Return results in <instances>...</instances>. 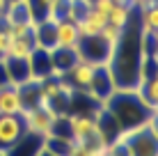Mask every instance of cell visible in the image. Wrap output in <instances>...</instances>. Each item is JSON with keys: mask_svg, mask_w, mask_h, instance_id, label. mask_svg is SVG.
<instances>
[{"mask_svg": "<svg viewBox=\"0 0 158 156\" xmlns=\"http://www.w3.org/2000/svg\"><path fill=\"white\" fill-rule=\"evenodd\" d=\"M16 87H19V94H21V106H23V110H30V108H37V106L46 103V101H44V92H41V80L30 78V80H25V83L16 85Z\"/></svg>", "mask_w": 158, "mask_h": 156, "instance_id": "cell-10", "label": "cell"}, {"mask_svg": "<svg viewBox=\"0 0 158 156\" xmlns=\"http://www.w3.org/2000/svg\"><path fill=\"white\" fill-rule=\"evenodd\" d=\"M5 62V69H7V78L12 85H21L25 83V80H30V64H28V57H2Z\"/></svg>", "mask_w": 158, "mask_h": 156, "instance_id": "cell-14", "label": "cell"}, {"mask_svg": "<svg viewBox=\"0 0 158 156\" xmlns=\"http://www.w3.org/2000/svg\"><path fill=\"white\" fill-rule=\"evenodd\" d=\"M106 16L101 12H96L94 7H89V12H87L83 19L78 21V30H80V37H92V35H99V32L106 28Z\"/></svg>", "mask_w": 158, "mask_h": 156, "instance_id": "cell-15", "label": "cell"}, {"mask_svg": "<svg viewBox=\"0 0 158 156\" xmlns=\"http://www.w3.org/2000/svg\"><path fill=\"white\" fill-rule=\"evenodd\" d=\"M7 83H9L7 69H5V62H2V57H0V87H2V85H7Z\"/></svg>", "mask_w": 158, "mask_h": 156, "instance_id": "cell-18", "label": "cell"}, {"mask_svg": "<svg viewBox=\"0 0 158 156\" xmlns=\"http://www.w3.org/2000/svg\"><path fill=\"white\" fill-rule=\"evenodd\" d=\"M133 9L135 7H122V5H112L110 12H108L106 21L110 25H115V28H126V23L131 21V16H133Z\"/></svg>", "mask_w": 158, "mask_h": 156, "instance_id": "cell-17", "label": "cell"}, {"mask_svg": "<svg viewBox=\"0 0 158 156\" xmlns=\"http://www.w3.org/2000/svg\"><path fill=\"white\" fill-rule=\"evenodd\" d=\"M23 106H21V94L19 87L12 83L0 87V115H21Z\"/></svg>", "mask_w": 158, "mask_h": 156, "instance_id": "cell-12", "label": "cell"}, {"mask_svg": "<svg viewBox=\"0 0 158 156\" xmlns=\"http://www.w3.org/2000/svg\"><path fill=\"white\" fill-rule=\"evenodd\" d=\"M115 92H117V85H115V78H112V74H110V69H108V64H99V67L94 69L92 83H89V87H87L85 94H89L92 99L96 101V103L103 106Z\"/></svg>", "mask_w": 158, "mask_h": 156, "instance_id": "cell-5", "label": "cell"}, {"mask_svg": "<svg viewBox=\"0 0 158 156\" xmlns=\"http://www.w3.org/2000/svg\"><path fill=\"white\" fill-rule=\"evenodd\" d=\"M133 2H142V0H133Z\"/></svg>", "mask_w": 158, "mask_h": 156, "instance_id": "cell-21", "label": "cell"}, {"mask_svg": "<svg viewBox=\"0 0 158 156\" xmlns=\"http://www.w3.org/2000/svg\"><path fill=\"white\" fill-rule=\"evenodd\" d=\"M25 133L21 115H0V152H7Z\"/></svg>", "mask_w": 158, "mask_h": 156, "instance_id": "cell-6", "label": "cell"}, {"mask_svg": "<svg viewBox=\"0 0 158 156\" xmlns=\"http://www.w3.org/2000/svg\"><path fill=\"white\" fill-rule=\"evenodd\" d=\"M115 46H112L110 41H106L101 37V32H99V35H92V37H80V41L76 44V53H78L80 60L99 67V64H108L110 62Z\"/></svg>", "mask_w": 158, "mask_h": 156, "instance_id": "cell-3", "label": "cell"}, {"mask_svg": "<svg viewBox=\"0 0 158 156\" xmlns=\"http://www.w3.org/2000/svg\"><path fill=\"white\" fill-rule=\"evenodd\" d=\"M37 156H55V154H51V152H48V149H41V152L37 154Z\"/></svg>", "mask_w": 158, "mask_h": 156, "instance_id": "cell-20", "label": "cell"}, {"mask_svg": "<svg viewBox=\"0 0 158 156\" xmlns=\"http://www.w3.org/2000/svg\"><path fill=\"white\" fill-rule=\"evenodd\" d=\"M35 41L39 48L53 51L55 48V23L48 19H41L35 23Z\"/></svg>", "mask_w": 158, "mask_h": 156, "instance_id": "cell-16", "label": "cell"}, {"mask_svg": "<svg viewBox=\"0 0 158 156\" xmlns=\"http://www.w3.org/2000/svg\"><path fill=\"white\" fill-rule=\"evenodd\" d=\"M0 156H5V152H0Z\"/></svg>", "mask_w": 158, "mask_h": 156, "instance_id": "cell-22", "label": "cell"}, {"mask_svg": "<svg viewBox=\"0 0 158 156\" xmlns=\"http://www.w3.org/2000/svg\"><path fill=\"white\" fill-rule=\"evenodd\" d=\"M78 60L80 57L76 53V48H60L57 46V48L51 51V62H53V74L55 76H64Z\"/></svg>", "mask_w": 158, "mask_h": 156, "instance_id": "cell-13", "label": "cell"}, {"mask_svg": "<svg viewBox=\"0 0 158 156\" xmlns=\"http://www.w3.org/2000/svg\"><path fill=\"white\" fill-rule=\"evenodd\" d=\"M41 149H44V138L25 131L23 136L5 152V156H37Z\"/></svg>", "mask_w": 158, "mask_h": 156, "instance_id": "cell-9", "label": "cell"}, {"mask_svg": "<svg viewBox=\"0 0 158 156\" xmlns=\"http://www.w3.org/2000/svg\"><path fill=\"white\" fill-rule=\"evenodd\" d=\"M80 41V30L71 19H64L55 23V48H76Z\"/></svg>", "mask_w": 158, "mask_h": 156, "instance_id": "cell-11", "label": "cell"}, {"mask_svg": "<svg viewBox=\"0 0 158 156\" xmlns=\"http://www.w3.org/2000/svg\"><path fill=\"white\" fill-rule=\"evenodd\" d=\"M103 106L112 112V117L117 120L122 131H131V129L144 126L156 115V110L149 108L133 90H117Z\"/></svg>", "mask_w": 158, "mask_h": 156, "instance_id": "cell-1", "label": "cell"}, {"mask_svg": "<svg viewBox=\"0 0 158 156\" xmlns=\"http://www.w3.org/2000/svg\"><path fill=\"white\" fill-rule=\"evenodd\" d=\"M7 5H9V2H7V0H0V16H2V14H5V9H7Z\"/></svg>", "mask_w": 158, "mask_h": 156, "instance_id": "cell-19", "label": "cell"}, {"mask_svg": "<svg viewBox=\"0 0 158 156\" xmlns=\"http://www.w3.org/2000/svg\"><path fill=\"white\" fill-rule=\"evenodd\" d=\"M21 120H23V126H25L28 133L48 138L53 124H55V120H57V112L53 110L48 103H41V106H37V108L23 110L21 112Z\"/></svg>", "mask_w": 158, "mask_h": 156, "instance_id": "cell-4", "label": "cell"}, {"mask_svg": "<svg viewBox=\"0 0 158 156\" xmlns=\"http://www.w3.org/2000/svg\"><path fill=\"white\" fill-rule=\"evenodd\" d=\"M28 64H30V76L35 80H44L48 76H55L53 74V62H51V51H46V48L37 46L28 55Z\"/></svg>", "mask_w": 158, "mask_h": 156, "instance_id": "cell-8", "label": "cell"}, {"mask_svg": "<svg viewBox=\"0 0 158 156\" xmlns=\"http://www.w3.org/2000/svg\"><path fill=\"white\" fill-rule=\"evenodd\" d=\"M94 112H67V124H69L71 140L85 142V145H106L101 140L99 131H96Z\"/></svg>", "mask_w": 158, "mask_h": 156, "instance_id": "cell-2", "label": "cell"}, {"mask_svg": "<svg viewBox=\"0 0 158 156\" xmlns=\"http://www.w3.org/2000/svg\"><path fill=\"white\" fill-rule=\"evenodd\" d=\"M94 69H96V64L78 60L62 78L73 87V92H87V87H89V83H92V76H94Z\"/></svg>", "mask_w": 158, "mask_h": 156, "instance_id": "cell-7", "label": "cell"}]
</instances>
